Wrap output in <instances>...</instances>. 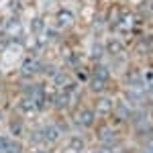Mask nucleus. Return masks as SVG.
I'll return each instance as SVG.
<instances>
[{
    "mask_svg": "<svg viewBox=\"0 0 153 153\" xmlns=\"http://www.w3.org/2000/svg\"><path fill=\"white\" fill-rule=\"evenodd\" d=\"M31 31H33V33L45 31V21H43V16H35V19L31 21Z\"/></svg>",
    "mask_w": 153,
    "mask_h": 153,
    "instance_id": "8",
    "label": "nucleus"
},
{
    "mask_svg": "<svg viewBox=\"0 0 153 153\" xmlns=\"http://www.w3.org/2000/svg\"><path fill=\"white\" fill-rule=\"evenodd\" d=\"M98 153H112V149H108V147H102V149H100Z\"/></svg>",
    "mask_w": 153,
    "mask_h": 153,
    "instance_id": "10",
    "label": "nucleus"
},
{
    "mask_svg": "<svg viewBox=\"0 0 153 153\" xmlns=\"http://www.w3.org/2000/svg\"><path fill=\"white\" fill-rule=\"evenodd\" d=\"M94 110H98L100 114H108V112L114 110V102H112L106 94H100V98L96 100V104H94Z\"/></svg>",
    "mask_w": 153,
    "mask_h": 153,
    "instance_id": "5",
    "label": "nucleus"
},
{
    "mask_svg": "<svg viewBox=\"0 0 153 153\" xmlns=\"http://www.w3.org/2000/svg\"><path fill=\"white\" fill-rule=\"evenodd\" d=\"M74 120H76V125L82 127V129H92L94 123H96V110L90 108V106H84V108H80V110L76 112Z\"/></svg>",
    "mask_w": 153,
    "mask_h": 153,
    "instance_id": "1",
    "label": "nucleus"
},
{
    "mask_svg": "<svg viewBox=\"0 0 153 153\" xmlns=\"http://www.w3.org/2000/svg\"><path fill=\"white\" fill-rule=\"evenodd\" d=\"M98 139H100V143L104 147H110V145L117 143V133L112 131V127H102L98 131Z\"/></svg>",
    "mask_w": 153,
    "mask_h": 153,
    "instance_id": "4",
    "label": "nucleus"
},
{
    "mask_svg": "<svg viewBox=\"0 0 153 153\" xmlns=\"http://www.w3.org/2000/svg\"><path fill=\"white\" fill-rule=\"evenodd\" d=\"M33 153H45V151H43V149H37V151H33Z\"/></svg>",
    "mask_w": 153,
    "mask_h": 153,
    "instance_id": "11",
    "label": "nucleus"
},
{
    "mask_svg": "<svg viewBox=\"0 0 153 153\" xmlns=\"http://www.w3.org/2000/svg\"><path fill=\"white\" fill-rule=\"evenodd\" d=\"M43 133V141H47V143H55L59 141V127H55V125H49V127H45V129L41 131Z\"/></svg>",
    "mask_w": 153,
    "mask_h": 153,
    "instance_id": "7",
    "label": "nucleus"
},
{
    "mask_svg": "<svg viewBox=\"0 0 153 153\" xmlns=\"http://www.w3.org/2000/svg\"><path fill=\"white\" fill-rule=\"evenodd\" d=\"M0 61H2V59H0Z\"/></svg>",
    "mask_w": 153,
    "mask_h": 153,
    "instance_id": "12",
    "label": "nucleus"
},
{
    "mask_svg": "<svg viewBox=\"0 0 153 153\" xmlns=\"http://www.w3.org/2000/svg\"><path fill=\"white\" fill-rule=\"evenodd\" d=\"M55 21H57L59 29H68V27H71V25L76 23V14L71 10H68V8H61L55 14Z\"/></svg>",
    "mask_w": 153,
    "mask_h": 153,
    "instance_id": "3",
    "label": "nucleus"
},
{
    "mask_svg": "<svg viewBox=\"0 0 153 153\" xmlns=\"http://www.w3.org/2000/svg\"><path fill=\"white\" fill-rule=\"evenodd\" d=\"M0 149L4 153H23L21 143L14 139H6V137H0Z\"/></svg>",
    "mask_w": 153,
    "mask_h": 153,
    "instance_id": "6",
    "label": "nucleus"
},
{
    "mask_svg": "<svg viewBox=\"0 0 153 153\" xmlns=\"http://www.w3.org/2000/svg\"><path fill=\"white\" fill-rule=\"evenodd\" d=\"M70 147H71V149H82V139H76V137H74Z\"/></svg>",
    "mask_w": 153,
    "mask_h": 153,
    "instance_id": "9",
    "label": "nucleus"
},
{
    "mask_svg": "<svg viewBox=\"0 0 153 153\" xmlns=\"http://www.w3.org/2000/svg\"><path fill=\"white\" fill-rule=\"evenodd\" d=\"M19 71H21V76H23V78L31 80V78H35L37 74L41 71V61L29 55V57H25L23 61H21V68H19Z\"/></svg>",
    "mask_w": 153,
    "mask_h": 153,
    "instance_id": "2",
    "label": "nucleus"
}]
</instances>
